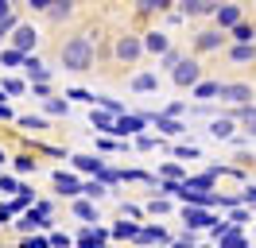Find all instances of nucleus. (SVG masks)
Masks as SVG:
<instances>
[{"label":"nucleus","mask_w":256,"mask_h":248,"mask_svg":"<svg viewBox=\"0 0 256 248\" xmlns=\"http://www.w3.org/2000/svg\"><path fill=\"white\" fill-rule=\"evenodd\" d=\"M140 50H144V46H140L136 35H120V39H116V58L132 62V58H140Z\"/></svg>","instance_id":"6e6552de"},{"label":"nucleus","mask_w":256,"mask_h":248,"mask_svg":"<svg viewBox=\"0 0 256 248\" xmlns=\"http://www.w3.org/2000/svg\"><path fill=\"white\" fill-rule=\"evenodd\" d=\"M54 186H58V194H78L82 182L74 174H66V170H54Z\"/></svg>","instance_id":"f8f14e48"},{"label":"nucleus","mask_w":256,"mask_h":248,"mask_svg":"<svg viewBox=\"0 0 256 248\" xmlns=\"http://www.w3.org/2000/svg\"><path fill=\"white\" fill-rule=\"evenodd\" d=\"M144 124H148V116H128V112H120L116 120H112V136H140L144 132Z\"/></svg>","instance_id":"39448f33"},{"label":"nucleus","mask_w":256,"mask_h":248,"mask_svg":"<svg viewBox=\"0 0 256 248\" xmlns=\"http://www.w3.org/2000/svg\"><path fill=\"white\" fill-rule=\"evenodd\" d=\"M8 221H12V210H8V206H0V225H8Z\"/></svg>","instance_id":"09e8293b"},{"label":"nucleus","mask_w":256,"mask_h":248,"mask_svg":"<svg viewBox=\"0 0 256 248\" xmlns=\"http://www.w3.org/2000/svg\"><path fill=\"white\" fill-rule=\"evenodd\" d=\"M16 28V16H8V20H0V43H4V35Z\"/></svg>","instance_id":"a19ab883"},{"label":"nucleus","mask_w":256,"mask_h":248,"mask_svg":"<svg viewBox=\"0 0 256 248\" xmlns=\"http://www.w3.org/2000/svg\"><path fill=\"white\" fill-rule=\"evenodd\" d=\"M218 12V4H210V0H186L182 4V16H214Z\"/></svg>","instance_id":"ddd939ff"},{"label":"nucleus","mask_w":256,"mask_h":248,"mask_svg":"<svg viewBox=\"0 0 256 248\" xmlns=\"http://www.w3.org/2000/svg\"><path fill=\"white\" fill-rule=\"evenodd\" d=\"M233 39H237V43H256V28H252V24H244V20H240L237 28H233Z\"/></svg>","instance_id":"5701e85b"},{"label":"nucleus","mask_w":256,"mask_h":248,"mask_svg":"<svg viewBox=\"0 0 256 248\" xmlns=\"http://www.w3.org/2000/svg\"><path fill=\"white\" fill-rule=\"evenodd\" d=\"M175 155H178V159H198V148H194V144H190V148H186V144H178Z\"/></svg>","instance_id":"58836bf2"},{"label":"nucleus","mask_w":256,"mask_h":248,"mask_svg":"<svg viewBox=\"0 0 256 248\" xmlns=\"http://www.w3.org/2000/svg\"><path fill=\"white\" fill-rule=\"evenodd\" d=\"M148 120L160 124L163 136H182V132H186V124H182V120H167V116H160V112H148Z\"/></svg>","instance_id":"9b49d317"},{"label":"nucleus","mask_w":256,"mask_h":248,"mask_svg":"<svg viewBox=\"0 0 256 248\" xmlns=\"http://www.w3.org/2000/svg\"><path fill=\"white\" fill-rule=\"evenodd\" d=\"M4 159H8V155H4V152H0V163H4Z\"/></svg>","instance_id":"3c124183"},{"label":"nucleus","mask_w":256,"mask_h":248,"mask_svg":"<svg viewBox=\"0 0 256 248\" xmlns=\"http://www.w3.org/2000/svg\"><path fill=\"white\" fill-rule=\"evenodd\" d=\"M74 244H78V248H109V232L97 229V225H86V229L78 232Z\"/></svg>","instance_id":"423d86ee"},{"label":"nucleus","mask_w":256,"mask_h":248,"mask_svg":"<svg viewBox=\"0 0 256 248\" xmlns=\"http://www.w3.org/2000/svg\"><path fill=\"white\" fill-rule=\"evenodd\" d=\"M178 62H182V54H178V50H167V54H163V70H175Z\"/></svg>","instance_id":"f704fd0d"},{"label":"nucleus","mask_w":256,"mask_h":248,"mask_svg":"<svg viewBox=\"0 0 256 248\" xmlns=\"http://www.w3.org/2000/svg\"><path fill=\"white\" fill-rule=\"evenodd\" d=\"M136 240L140 244H167V229L163 225H144V229L136 232Z\"/></svg>","instance_id":"9d476101"},{"label":"nucleus","mask_w":256,"mask_h":248,"mask_svg":"<svg viewBox=\"0 0 256 248\" xmlns=\"http://www.w3.org/2000/svg\"><path fill=\"white\" fill-rule=\"evenodd\" d=\"M222 248H244V236H240L237 229H233V232H225V236H222Z\"/></svg>","instance_id":"c85d7f7f"},{"label":"nucleus","mask_w":256,"mask_h":248,"mask_svg":"<svg viewBox=\"0 0 256 248\" xmlns=\"http://www.w3.org/2000/svg\"><path fill=\"white\" fill-rule=\"evenodd\" d=\"M244 221H248V210H244V206H237V210H233V217H229V225L237 229V225H244Z\"/></svg>","instance_id":"c9c22d12"},{"label":"nucleus","mask_w":256,"mask_h":248,"mask_svg":"<svg viewBox=\"0 0 256 248\" xmlns=\"http://www.w3.org/2000/svg\"><path fill=\"white\" fill-rule=\"evenodd\" d=\"M50 4H54V0H32V12H47Z\"/></svg>","instance_id":"de8ad7c7"},{"label":"nucleus","mask_w":256,"mask_h":248,"mask_svg":"<svg viewBox=\"0 0 256 248\" xmlns=\"http://www.w3.org/2000/svg\"><path fill=\"white\" fill-rule=\"evenodd\" d=\"M70 12H74V8H70L66 0H54V4H50V8H47V16H50V20H54V24H58V20H66V16H70Z\"/></svg>","instance_id":"393cba45"},{"label":"nucleus","mask_w":256,"mask_h":248,"mask_svg":"<svg viewBox=\"0 0 256 248\" xmlns=\"http://www.w3.org/2000/svg\"><path fill=\"white\" fill-rule=\"evenodd\" d=\"M66 97H74V101H90V105L97 101V93H86V90H66Z\"/></svg>","instance_id":"e433bc0d"},{"label":"nucleus","mask_w":256,"mask_h":248,"mask_svg":"<svg viewBox=\"0 0 256 248\" xmlns=\"http://www.w3.org/2000/svg\"><path fill=\"white\" fill-rule=\"evenodd\" d=\"M136 232H140V225H132V221H116L109 229V236H116V240H136Z\"/></svg>","instance_id":"f3484780"},{"label":"nucleus","mask_w":256,"mask_h":248,"mask_svg":"<svg viewBox=\"0 0 256 248\" xmlns=\"http://www.w3.org/2000/svg\"><path fill=\"white\" fill-rule=\"evenodd\" d=\"M252 163H256V159H252Z\"/></svg>","instance_id":"603ef678"},{"label":"nucleus","mask_w":256,"mask_h":248,"mask_svg":"<svg viewBox=\"0 0 256 248\" xmlns=\"http://www.w3.org/2000/svg\"><path fill=\"white\" fill-rule=\"evenodd\" d=\"M136 144H140L144 152H148V148H160V140H156V136H140V140H136Z\"/></svg>","instance_id":"a18cd8bd"},{"label":"nucleus","mask_w":256,"mask_h":248,"mask_svg":"<svg viewBox=\"0 0 256 248\" xmlns=\"http://www.w3.org/2000/svg\"><path fill=\"white\" fill-rule=\"evenodd\" d=\"M90 120H94L97 132H112V116H109V112H97V108H94V116H90Z\"/></svg>","instance_id":"bb28decb"},{"label":"nucleus","mask_w":256,"mask_h":248,"mask_svg":"<svg viewBox=\"0 0 256 248\" xmlns=\"http://www.w3.org/2000/svg\"><path fill=\"white\" fill-rule=\"evenodd\" d=\"M24 66H28L32 82H47V78H50V70H47V66H43L39 58H35V54H28V58H24Z\"/></svg>","instance_id":"a211bd4d"},{"label":"nucleus","mask_w":256,"mask_h":248,"mask_svg":"<svg viewBox=\"0 0 256 248\" xmlns=\"http://www.w3.org/2000/svg\"><path fill=\"white\" fill-rule=\"evenodd\" d=\"M171 82H175L178 90H186V86H198V82H202V66H198V62H190V58H182L175 66V70H171Z\"/></svg>","instance_id":"7ed1b4c3"},{"label":"nucleus","mask_w":256,"mask_h":248,"mask_svg":"<svg viewBox=\"0 0 256 248\" xmlns=\"http://www.w3.org/2000/svg\"><path fill=\"white\" fill-rule=\"evenodd\" d=\"M222 101H233V105H248V97H252V86H244V82H222V90H218Z\"/></svg>","instance_id":"20e7f679"},{"label":"nucleus","mask_w":256,"mask_h":248,"mask_svg":"<svg viewBox=\"0 0 256 248\" xmlns=\"http://www.w3.org/2000/svg\"><path fill=\"white\" fill-rule=\"evenodd\" d=\"M210 132H214V136H218V140L233 136V120H229V116H218V120L210 124Z\"/></svg>","instance_id":"b1692460"},{"label":"nucleus","mask_w":256,"mask_h":248,"mask_svg":"<svg viewBox=\"0 0 256 248\" xmlns=\"http://www.w3.org/2000/svg\"><path fill=\"white\" fill-rule=\"evenodd\" d=\"M214 20H218V31H225V28L233 31L240 24V8H237V4H222V8L214 12Z\"/></svg>","instance_id":"0eeeda50"},{"label":"nucleus","mask_w":256,"mask_h":248,"mask_svg":"<svg viewBox=\"0 0 256 248\" xmlns=\"http://www.w3.org/2000/svg\"><path fill=\"white\" fill-rule=\"evenodd\" d=\"M47 112H50V116H66V101H58V97H47Z\"/></svg>","instance_id":"2f4dec72"},{"label":"nucleus","mask_w":256,"mask_h":248,"mask_svg":"<svg viewBox=\"0 0 256 248\" xmlns=\"http://www.w3.org/2000/svg\"><path fill=\"white\" fill-rule=\"evenodd\" d=\"M82 194H86V198H94V202H101L105 194H109V186H101V182H86V186H82Z\"/></svg>","instance_id":"a878e982"},{"label":"nucleus","mask_w":256,"mask_h":248,"mask_svg":"<svg viewBox=\"0 0 256 248\" xmlns=\"http://www.w3.org/2000/svg\"><path fill=\"white\" fill-rule=\"evenodd\" d=\"M20 124H24V128H35V132H43V128H47L43 116H20Z\"/></svg>","instance_id":"72a5a7b5"},{"label":"nucleus","mask_w":256,"mask_h":248,"mask_svg":"<svg viewBox=\"0 0 256 248\" xmlns=\"http://www.w3.org/2000/svg\"><path fill=\"white\" fill-rule=\"evenodd\" d=\"M171 0H140V12H167Z\"/></svg>","instance_id":"cd10ccee"},{"label":"nucleus","mask_w":256,"mask_h":248,"mask_svg":"<svg viewBox=\"0 0 256 248\" xmlns=\"http://www.w3.org/2000/svg\"><path fill=\"white\" fill-rule=\"evenodd\" d=\"M74 167H78V170H90V174H97V178H101V186L120 182V178H116V170H109V167H105V159H97V155H74Z\"/></svg>","instance_id":"f03ea898"},{"label":"nucleus","mask_w":256,"mask_h":248,"mask_svg":"<svg viewBox=\"0 0 256 248\" xmlns=\"http://www.w3.org/2000/svg\"><path fill=\"white\" fill-rule=\"evenodd\" d=\"M256 58V43H237L229 50V62H252Z\"/></svg>","instance_id":"6ab92c4d"},{"label":"nucleus","mask_w":256,"mask_h":248,"mask_svg":"<svg viewBox=\"0 0 256 248\" xmlns=\"http://www.w3.org/2000/svg\"><path fill=\"white\" fill-rule=\"evenodd\" d=\"M16 170H20V174H32V170H35V159H32V155H16Z\"/></svg>","instance_id":"7c9ffc66"},{"label":"nucleus","mask_w":256,"mask_h":248,"mask_svg":"<svg viewBox=\"0 0 256 248\" xmlns=\"http://www.w3.org/2000/svg\"><path fill=\"white\" fill-rule=\"evenodd\" d=\"M35 46V28H20L16 31V54H24L28 58V50Z\"/></svg>","instance_id":"2eb2a0df"},{"label":"nucleus","mask_w":256,"mask_h":248,"mask_svg":"<svg viewBox=\"0 0 256 248\" xmlns=\"http://www.w3.org/2000/svg\"><path fill=\"white\" fill-rule=\"evenodd\" d=\"M148 210H152V214H167L171 206H167V202H163V198H156V202H148Z\"/></svg>","instance_id":"79ce46f5"},{"label":"nucleus","mask_w":256,"mask_h":248,"mask_svg":"<svg viewBox=\"0 0 256 248\" xmlns=\"http://www.w3.org/2000/svg\"><path fill=\"white\" fill-rule=\"evenodd\" d=\"M140 46L156 50V54H167V50H171V46H167V35H163V31H148V35H144V43H140Z\"/></svg>","instance_id":"4468645a"},{"label":"nucleus","mask_w":256,"mask_h":248,"mask_svg":"<svg viewBox=\"0 0 256 248\" xmlns=\"http://www.w3.org/2000/svg\"><path fill=\"white\" fill-rule=\"evenodd\" d=\"M62 66L66 70H94V39L90 35H74L62 43Z\"/></svg>","instance_id":"f257e3e1"},{"label":"nucleus","mask_w":256,"mask_h":248,"mask_svg":"<svg viewBox=\"0 0 256 248\" xmlns=\"http://www.w3.org/2000/svg\"><path fill=\"white\" fill-rule=\"evenodd\" d=\"M182 112H186V105H182V101H171V105L163 108L160 116H167V120H175V116H182Z\"/></svg>","instance_id":"c756f323"},{"label":"nucleus","mask_w":256,"mask_h":248,"mask_svg":"<svg viewBox=\"0 0 256 248\" xmlns=\"http://www.w3.org/2000/svg\"><path fill=\"white\" fill-rule=\"evenodd\" d=\"M182 221H186V232H194V229H202V225H214L218 217L206 214V210H182Z\"/></svg>","instance_id":"1a4fd4ad"},{"label":"nucleus","mask_w":256,"mask_h":248,"mask_svg":"<svg viewBox=\"0 0 256 248\" xmlns=\"http://www.w3.org/2000/svg\"><path fill=\"white\" fill-rule=\"evenodd\" d=\"M132 90L136 93H152V90H160V78L156 74H136L132 78Z\"/></svg>","instance_id":"aec40b11"},{"label":"nucleus","mask_w":256,"mask_h":248,"mask_svg":"<svg viewBox=\"0 0 256 248\" xmlns=\"http://www.w3.org/2000/svg\"><path fill=\"white\" fill-rule=\"evenodd\" d=\"M222 31L214 28V31H202V35H198V39H194V46H198V50H214V46H222Z\"/></svg>","instance_id":"dca6fc26"},{"label":"nucleus","mask_w":256,"mask_h":248,"mask_svg":"<svg viewBox=\"0 0 256 248\" xmlns=\"http://www.w3.org/2000/svg\"><path fill=\"white\" fill-rule=\"evenodd\" d=\"M47 244H50V248H70V236H66V232H50Z\"/></svg>","instance_id":"4c0bfd02"},{"label":"nucleus","mask_w":256,"mask_h":248,"mask_svg":"<svg viewBox=\"0 0 256 248\" xmlns=\"http://www.w3.org/2000/svg\"><path fill=\"white\" fill-rule=\"evenodd\" d=\"M218 90H222V82H198V86H194V97H198V101H214Z\"/></svg>","instance_id":"412c9836"},{"label":"nucleus","mask_w":256,"mask_h":248,"mask_svg":"<svg viewBox=\"0 0 256 248\" xmlns=\"http://www.w3.org/2000/svg\"><path fill=\"white\" fill-rule=\"evenodd\" d=\"M0 93H12V97H16V93H24V82H20V78H4V90Z\"/></svg>","instance_id":"473e14b6"},{"label":"nucleus","mask_w":256,"mask_h":248,"mask_svg":"<svg viewBox=\"0 0 256 248\" xmlns=\"http://www.w3.org/2000/svg\"><path fill=\"white\" fill-rule=\"evenodd\" d=\"M0 62H4V66H16V62H24V54H16V50H4V54H0Z\"/></svg>","instance_id":"ea45409f"},{"label":"nucleus","mask_w":256,"mask_h":248,"mask_svg":"<svg viewBox=\"0 0 256 248\" xmlns=\"http://www.w3.org/2000/svg\"><path fill=\"white\" fill-rule=\"evenodd\" d=\"M171 248H194V232H186V236H178Z\"/></svg>","instance_id":"37998d69"},{"label":"nucleus","mask_w":256,"mask_h":248,"mask_svg":"<svg viewBox=\"0 0 256 248\" xmlns=\"http://www.w3.org/2000/svg\"><path fill=\"white\" fill-rule=\"evenodd\" d=\"M0 120H12V108L4 105V101H0Z\"/></svg>","instance_id":"8fccbe9b"},{"label":"nucleus","mask_w":256,"mask_h":248,"mask_svg":"<svg viewBox=\"0 0 256 248\" xmlns=\"http://www.w3.org/2000/svg\"><path fill=\"white\" fill-rule=\"evenodd\" d=\"M74 214L82 217V221H90V225H97L101 217H97V206L94 202H74Z\"/></svg>","instance_id":"4be33fe9"},{"label":"nucleus","mask_w":256,"mask_h":248,"mask_svg":"<svg viewBox=\"0 0 256 248\" xmlns=\"http://www.w3.org/2000/svg\"><path fill=\"white\" fill-rule=\"evenodd\" d=\"M240 202H244V206H256V186H248V190L240 194Z\"/></svg>","instance_id":"49530a36"},{"label":"nucleus","mask_w":256,"mask_h":248,"mask_svg":"<svg viewBox=\"0 0 256 248\" xmlns=\"http://www.w3.org/2000/svg\"><path fill=\"white\" fill-rule=\"evenodd\" d=\"M120 210H124L128 217H144V210H140V206H132V202H124V206H120Z\"/></svg>","instance_id":"c03bdc74"}]
</instances>
